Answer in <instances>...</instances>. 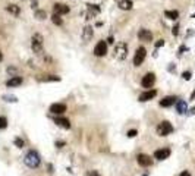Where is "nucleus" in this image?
Segmentation results:
<instances>
[{
    "mask_svg": "<svg viewBox=\"0 0 195 176\" xmlns=\"http://www.w3.org/2000/svg\"><path fill=\"white\" fill-rule=\"evenodd\" d=\"M24 163L30 167V169H37L41 163V157H40V154L34 150L28 151L25 154V157H24Z\"/></svg>",
    "mask_w": 195,
    "mask_h": 176,
    "instance_id": "obj_1",
    "label": "nucleus"
},
{
    "mask_svg": "<svg viewBox=\"0 0 195 176\" xmlns=\"http://www.w3.org/2000/svg\"><path fill=\"white\" fill-rule=\"evenodd\" d=\"M43 35L41 34H34L32 38H31V47H32V52L37 54V56H43L44 53V43H43Z\"/></svg>",
    "mask_w": 195,
    "mask_h": 176,
    "instance_id": "obj_2",
    "label": "nucleus"
},
{
    "mask_svg": "<svg viewBox=\"0 0 195 176\" xmlns=\"http://www.w3.org/2000/svg\"><path fill=\"white\" fill-rule=\"evenodd\" d=\"M115 57L117 60H125L128 57V44L125 41H120L115 47Z\"/></svg>",
    "mask_w": 195,
    "mask_h": 176,
    "instance_id": "obj_3",
    "label": "nucleus"
},
{
    "mask_svg": "<svg viewBox=\"0 0 195 176\" xmlns=\"http://www.w3.org/2000/svg\"><path fill=\"white\" fill-rule=\"evenodd\" d=\"M172 132H173V126H172V123L167 122V120H163V122L157 126V134H159L160 137H167L169 134H172Z\"/></svg>",
    "mask_w": 195,
    "mask_h": 176,
    "instance_id": "obj_4",
    "label": "nucleus"
},
{
    "mask_svg": "<svg viewBox=\"0 0 195 176\" xmlns=\"http://www.w3.org/2000/svg\"><path fill=\"white\" fill-rule=\"evenodd\" d=\"M145 56H147V50L144 47H138L137 52H135V56H134V65L135 66H139L144 62Z\"/></svg>",
    "mask_w": 195,
    "mask_h": 176,
    "instance_id": "obj_5",
    "label": "nucleus"
},
{
    "mask_svg": "<svg viewBox=\"0 0 195 176\" xmlns=\"http://www.w3.org/2000/svg\"><path fill=\"white\" fill-rule=\"evenodd\" d=\"M106 53H107V44H106V41H98L95 44V47H94V56L103 57V56H106Z\"/></svg>",
    "mask_w": 195,
    "mask_h": 176,
    "instance_id": "obj_6",
    "label": "nucleus"
},
{
    "mask_svg": "<svg viewBox=\"0 0 195 176\" xmlns=\"http://www.w3.org/2000/svg\"><path fill=\"white\" fill-rule=\"evenodd\" d=\"M154 82H156V75L154 74H151V72H148L145 76H142V79H141V85L144 87V88H151L154 85Z\"/></svg>",
    "mask_w": 195,
    "mask_h": 176,
    "instance_id": "obj_7",
    "label": "nucleus"
},
{
    "mask_svg": "<svg viewBox=\"0 0 195 176\" xmlns=\"http://www.w3.org/2000/svg\"><path fill=\"white\" fill-rule=\"evenodd\" d=\"M93 35H94V28L91 25H87L84 30H82V34H81V38L84 43H90L93 40Z\"/></svg>",
    "mask_w": 195,
    "mask_h": 176,
    "instance_id": "obj_8",
    "label": "nucleus"
},
{
    "mask_svg": "<svg viewBox=\"0 0 195 176\" xmlns=\"http://www.w3.org/2000/svg\"><path fill=\"white\" fill-rule=\"evenodd\" d=\"M50 112L53 115H62L66 112V104H63V103H54L50 106Z\"/></svg>",
    "mask_w": 195,
    "mask_h": 176,
    "instance_id": "obj_9",
    "label": "nucleus"
},
{
    "mask_svg": "<svg viewBox=\"0 0 195 176\" xmlns=\"http://www.w3.org/2000/svg\"><path fill=\"white\" fill-rule=\"evenodd\" d=\"M137 160H138V164L144 166V167H148V166L153 164V159H151L150 156H147V154H138Z\"/></svg>",
    "mask_w": 195,
    "mask_h": 176,
    "instance_id": "obj_10",
    "label": "nucleus"
},
{
    "mask_svg": "<svg viewBox=\"0 0 195 176\" xmlns=\"http://www.w3.org/2000/svg\"><path fill=\"white\" fill-rule=\"evenodd\" d=\"M138 38L141 41H153V32H151L150 30L142 28V30L138 31Z\"/></svg>",
    "mask_w": 195,
    "mask_h": 176,
    "instance_id": "obj_11",
    "label": "nucleus"
},
{
    "mask_svg": "<svg viewBox=\"0 0 195 176\" xmlns=\"http://www.w3.org/2000/svg\"><path fill=\"white\" fill-rule=\"evenodd\" d=\"M53 10H54V13H57V15H66V13H69V6L63 5V3H56V5L53 6Z\"/></svg>",
    "mask_w": 195,
    "mask_h": 176,
    "instance_id": "obj_12",
    "label": "nucleus"
},
{
    "mask_svg": "<svg viewBox=\"0 0 195 176\" xmlns=\"http://www.w3.org/2000/svg\"><path fill=\"white\" fill-rule=\"evenodd\" d=\"M169 156H170V150L169 148H160V150H157L154 153V157L157 160H166Z\"/></svg>",
    "mask_w": 195,
    "mask_h": 176,
    "instance_id": "obj_13",
    "label": "nucleus"
},
{
    "mask_svg": "<svg viewBox=\"0 0 195 176\" xmlns=\"http://www.w3.org/2000/svg\"><path fill=\"white\" fill-rule=\"evenodd\" d=\"M156 96H157V91H156V90H150V91H145V93L139 94L138 100L144 103V101H148V100H151V98H154Z\"/></svg>",
    "mask_w": 195,
    "mask_h": 176,
    "instance_id": "obj_14",
    "label": "nucleus"
},
{
    "mask_svg": "<svg viewBox=\"0 0 195 176\" xmlns=\"http://www.w3.org/2000/svg\"><path fill=\"white\" fill-rule=\"evenodd\" d=\"M176 112H178L179 115H185V113L188 112V104H186V101H183V100H178V101H176Z\"/></svg>",
    "mask_w": 195,
    "mask_h": 176,
    "instance_id": "obj_15",
    "label": "nucleus"
},
{
    "mask_svg": "<svg viewBox=\"0 0 195 176\" xmlns=\"http://www.w3.org/2000/svg\"><path fill=\"white\" fill-rule=\"evenodd\" d=\"M21 84H22V76H12V78L6 82V87L13 88V87H19Z\"/></svg>",
    "mask_w": 195,
    "mask_h": 176,
    "instance_id": "obj_16",
    "label": "nucleus"
},
{
    "mask_svg": "<svg viewBox=\"0 0 195 176\" xmlns=\"http://www.w3.org/2000/svg\"><path fill=\"white\" fill-rule=\"evenodd\" d=\"M176 97H173V96H169V97H164L161 101H160V106L161 107H170L172 104H175L176 103Z\"/></svg>",
    "mask_w": 195,
    "mask_h": 176,
    "instance_id": "obj_17",
    "label": "nucleus"
},
{
    "mask_svg": "<svg viewBox=\"0 0 195 176\" xmlns=\"http://www.w3.org/2000/svg\"><path fill=\"white\" fill-rule=\"evenodd\" d=\"M54 123L59 125V126H62V128H65V129H69L71 128V122L66 118H56L54 119Z\"/></svg>",
    "mask_w": 195,
    "mask_h": 176,
    "instance_id": "obj_18",
    "label": "nucleus"
},
{
    "mask_svg": "<svg viewBox=\"0 0 195 176\" xmlns=\"http://www.w3.org/2000/svg\"><path fill=\"white\" fill-rule=\"evenodd\" d=\"M132 6V0H119V8L122 10H131Z\"/></svg>",
    "mask_w": 195,
    "mask_h": 176,
    "instance_id": "obj_19",
    "label": "nucleus"
},
{
    "mask_svg": "<svg viewBox=\"0 0 195 176\" xmlns=\"http://www.w3.org/2000/svg\"><path fill=\"white\" fill-rule=\"evenodd\" d=\"M6 10H8L9 13H12L13 16H19V13H21V9H19V6H16V5H8Z\"/></svg>",
    "mask_w": 195,
    "mask_h": 176,
    "instance_id": "obj_20",
    "label": "nucleus"
},
{
    "mask_svg": "<svg viewBox=\"0 0 195 176\" xmlns=\"http://www.w3.org/2000/svg\"><path fill=\"white\" fill-rule=\"evenodd\" d=\"M164 16L169 18V19H173V21H175V19L179 18V12H178V10H166V12H164Z\"/></svg>",
    "mask_w": 195,
    "mask_h": 176,
    "instance_id": "obj_21",
    "label": "nucleus"
},
{
    "mask_svg": "<svg viewBox=\"0 0 195 176\" xmlns=\"http://www.w3.org/2000/svg\"><path fill=\"white\" fill-rule=\"evenodd\" d=\"M35 18H37V19H40V21L46 19V18H47L46 10H35Z\"/></svg>",
    "mask_w": 195,
    "mask_h": 176,
    "instance_id": "obj_22",
    "label": "nucleus"
},
{
    "mask_svg": "<svg viewBox=\"0 0 195 176\" xmlns=\"http://www.w3.org/2000/svg\"><path fill=\"white\" fill-rule=\"evenodd\" d=\"M51 21H53V24H56V25H62V18H60V15H57V13H54V15L51 16Z\"/></svg>",
    "mask_w": 195,
    "mask_h": 176,
    "instance_id": "obj_23",
    "label": "nucleus"
},
{
    "mask_svg": "<svg viewBox=\"0 0 195 176\" xmlns=\"http://www.w3.org/2000/svg\"><path fill=\"white\" fill-rule=\"evenodd\" d=\"M8 126V119L3 118V116H0V129H5Z\"/></svg>",
    "mask_w": 195,
    "mask_h": 176,
    "instance_id": "obj_24",
    "label": "nucleus"
},
{
    "mask_svg": "<svg viewBox=\"0 0 195 176\" xmlns=\"http://www.w3.org/2000/svg\"><path fill=\"white\" fill-rule=\"evenodd\" d=\"M15 145H16L18 148H22V147L25 145V142L21 140V138H15Z\"/></svg>",
    "mask_w": 195,
    "mask_h": 176,
    "instance_id": "obj_25",
    "label": "nucleus"
},
{
    "mask_svg": "<svg viewBox=\"0 0 195 176\" xmlns=\"http://www.w3.org/2000/svg\"><path fill=\"white\" fill-rule=\"evenodd\" d=\"M43 81H46V82H49V81H60V76H56V75H50V76L44 78Z\"/></svg>",
    "mask_w": 195,
    "mask_h": 176,
    "instance_id": "obj_26",
    "label": "nucleus"
},
{
    "mask_svg": "<svg viewBox=\"0 0 195 176\" xmlns=\"http://www.w3.org/2000/svg\"><path fill=\"white\" fill-rule=\"evenodd\" d=\"M3 100L5 101H10V103H16L18 101L16 97H13V96H3Z\"/></svg>",
    "mask_w": 195,
    "mask_h": 176,
    "instance_id": "obj_27",
    "label": "nucleus"
},
{
    "mask_svg": "<svg viewBox=\"0 0 195 176\" xmlns=\"http://www.w3.org/2000/svg\"><path fill=\"white\" fill-rule=\"evenodd\" d=\"M191 76H192V74H191L189 71H185V72L182 74V78H183V79H186V81H189V79H191Z\"/></svg>",
    "mask_w": 195,
    "mask_h": 176,
    "instance_id": "obj_28",
    "label": "nucleus"
},
{
    "mask_svg": "<svg viewBox=\"0 0 195 176\" xmlns=\"http://www.w3.org/2000/svg\"><path fill=\"white\" fill-rule=\"evenodd\" d=\"M137 134H138V132H137V129H131V131H128V134H126V135H128L129 138H134Z\"/></svg>",
    "mask_w": 195,
    "mask_h": 176,
    "instance_id": "obj_29",
    "label": "nucleus"
},
{
    "mask_svg": "<svg viewBox=\"0 0 195 176\" xmlns=\"http://www.w3.org/2000/svg\"><path fill=\"white\" fill-rule=\"evenodd\" d=\"M172 34H173V35H178V34H179V25H175V27H173Z\"/></svg>",
    "mask_w": 195,
    "mask_h": 176,
    "instance_id": "obj_30",
    "label": "nucleus"
},
{
    "mask_svg": "<svg viewBox=\"0 0 195 176\" xmlns=\"http://www.w3.org/2000/svg\"><path fill=\"white\" fill-rule=\"evenodd\" d=\"M161 46H164V40H159L156 43V47H161Z\"/></svg>",
    "mask_w": 195,
    "mask_h": 176,
    "instance_id": "obj_31",
    "label": "nucleus"
},
{
    "mask_svg": "<svg viewBox=\"0 0 195 176\" xmlns=\"http://www.w3.org/2000/svg\"><path fill=\"white\" fill-rule=\"evenodd\" d=\"M65 145V142L63 141H56V147H59V148H62Z\"/></svg>",
    "mask_w": 195,
    "mask_h": 176,
    "instance_id": "obj_32",
    "label": "nucleus"
},
{
    "mask_svg": "<svg viewBox=\"0 0 195 176\" xmlns=\"http://www.w3.org/2000/svg\"><path fill=\"white\" fill-rule=\"evenodd\" d=\"M179 176H191V173H189L188 170H183V172H182V173H181Z\"/></svg>",
    "mask_w": 195,
    "mask_h": 176,
    "instance_id": "obj_33",
    "label": "nucleus"
},
{
    "mask_svg": "<svg viewBox=\"0 0 195 176\" xmlns=\"http://www.w3.org/2000/svg\"><path fill=\"white\" fill-rule=\"evenodd\" d=\"M90 176H100V175H98L97 172H91V173H90Z\"/></svg>",
    "mask_w": 195,
    "mask_h": 176,
    "instance_id": "obj_34",
    "label": "nucleus"
},
{
    "mask_svg": "<svg viewBox=\"0 0 195 176\" xmlns=\"http://www.w3.org/2000/svg\"><path fill=\"white\" fill-rule=\"evenodd\" d=\"M195 98V90H194V93H192V96H191V100H194Z\"/></svg>",
    "mask_w": 195,
    "mask_h": 176,
    "instance_id": "obj_35",
    "label": "nucleus"
},
{
    "mask_svg": "<svg viewBox=\"0 0 195 176\" xmlns=\"http://www.w3.org/2000/svg\"><path fill=\"white\" fill-rule=\"evenodd\" d=\"M2 59H3V54H2V52H0V62H2Z\"/></svg>",
    "mask_w": 195,
    "mask_h": 176,
    "instance_id": "obj_36",
    "label": "nucleus"
},
{
    "mask_svg": "<svg viewBox=\"0 0 195 176\" xmlns=\"http://www.w3.org/2000/svg\"><path fill=\"white\" fill-rule=\"evenodd\" d=\"M144 176H147V175H144Z\"/></svg>",
    "mask_w": 195,
    "mask_h": 176,
    "instance_id": "obj_37",
    "label": "nucleus"
}]
</instances>
